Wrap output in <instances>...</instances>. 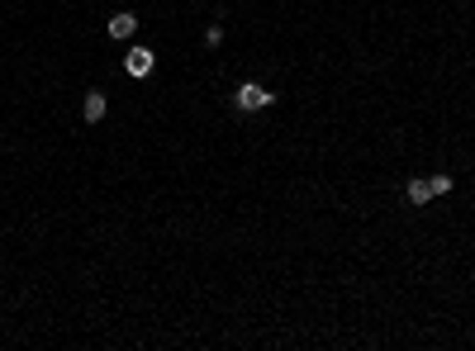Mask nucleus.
<instances>
[{
	"label": "nucleus",
	"mask_w": 475,
	"mask_h": 351,
	"mask_svg": "<svg viewBox=\"0 0 475 351\" xmlns=\"http://www.w3.org/2000/svg\"><path fill=\"white\" fill-rule=\"evenodd\" d=\"M432 200V185L428 180H409V205H428Z\"/></svg>",
	"instance_id": "5"
},
{
	"label": "nucleus",
	"mask_w": 475,
	"mask_h": 351,
	"mask_svg": "<svg viewBox=\"0 0 475 351\" xmlns=\"http://www.w3.org/2000/svg\"><path fill=\"white\" fill-rule=\"evenodd\" d=\"M152 71V48H133L128 52V76H147Z\"/></svg>",
	"instance_id": "2"
},
{
	"label": "nucleus",
	"mask_w": 475,
	"mask_h": 351,
	"mask_svg": "<svg viewBox=\"0 0 475 351\" xmlns=\"http://www.w3.org/2000/svg\"><path fill=\"white\" fill-rule=\"evenodd\" d=\"M271 100H276V96H271L267 86H257V81H242V86H238V96H233V105L252 114V110H267Z\"/></svg>",
	"instance_id": "1"
},
{
	"label": "nucleus",
	"mask_w": 475,
	"mask_h": 351,
	"mask_svg": "<svg viewBox=\"0 0 475 351\" xmlns=\"http://www.w3.org/2000/svg\"><path fill=\"white\" fill-rule=\"evenodd\" d=\"M138 29V15H110V38H128Z\"/></svg>",
	"instance_id": "4"
},
{
	"label": "nucleus",
	"mask_w": 475,
	"mask_h": 351,
	"mask_svg": "<svg viewBox=\"0 0 475 351\" xmlns=\"http://www.w3.org/2000/svg\"><path fill=\"white\" fill-rule=\"evenodd\" d=\"M81 114H86V124H100V119H105V96H100V91H86Z\"/></svg>",
	"instance_id": "3"
},
{
	"label": "nucleus",
	"mask_w": 475,
	"mask_h": 351,
	"mask_svg": "<svg viewBox=\"0 0 475 351\" xmlns=\"http://www.w3.org/2000/svg\"><path fill=\"white\" fill-rule=\"evenodd\" d=\"M428 185H432V195H447V190H452V176H432Z\"/></svg>",
	"instance_id": "6"
}]
</instances>
